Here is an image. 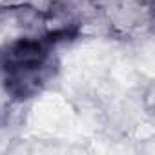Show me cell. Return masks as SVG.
<instances>
[{
	"label": "cell",
	"instance_id": "1",
	"mask_svg": "<svg viewBox=\"0 0 155 155\" xmlns=\"http://www.w3.org/2000/svg\"><path fill=\"white\" fill-rule=\"evenodd\" d=\"M48 57V44L42 40H20L9 48L4 58V69L17 77L20 71L31 73L44 64Z\"/></svg>",
	"mask_w": 155,
	"mask_h": 155
}]
</instances>
